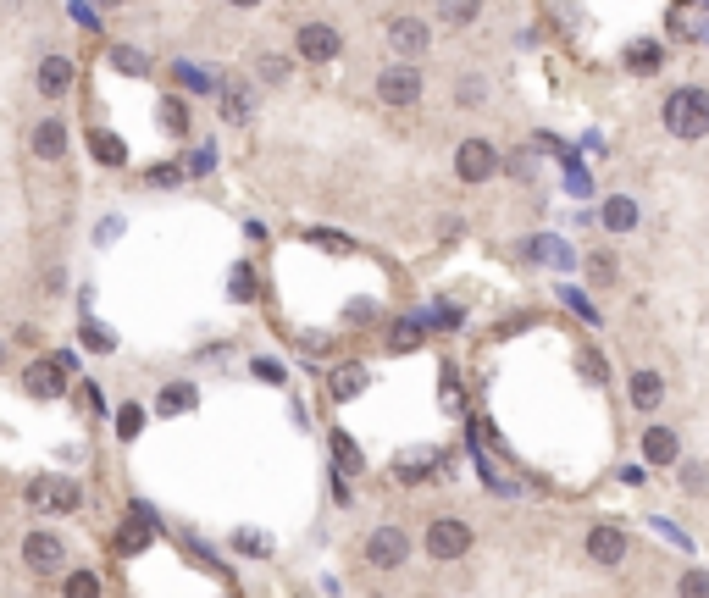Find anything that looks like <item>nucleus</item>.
Masks as SVG:
<instances>
[{"instance_id":"obj_1","label":"nucleus","mask_w":709,"mask_h":598,"mask_svg":"<svg viewBox=\"0 0 709 598\" xmlns=\"http://www.w3.org/2000/svg\"><path fill=\"white\" fill-rule=\"evenodd\" d=\"M665 128H671L676 139H704L709 133V95L704 89H676V95L665 100Z\"/></svg>"},{"instance_id":"obj_2","label":"nucleus","mask_w":709,"mask_h":598,"mask_svg":"<svg viewBox=\"0 0 709 598\" xmlns=\"http://www.w3.org/2000/svg\"><path fill=\"white\" fill-rule=\"evenodd\" d=\"M73 366L78 360L61 349V355H39V360H28V371H23V388L34 399H61L67 394V383H73Z\"/></svg>"},{"instance_id":"obj_3","label":"nucleus","mask_w":709,"mask_h":598,"mask_svg":"<svg viewBox=\"0 0 709 598\" xmlns=\"http://www.w3.org/2000/svg\"><path fill=\"white\" fill-rule=\"evenodd\" d=\"M28 504H34L39 515H73L78 504H84V488H78L73 477H34L28 482Z\"/></svg>"},{"instance_id":"obj_4","label":"nucleus","mask_w":709,"mask_h":598,"mask_svg":"<svg viewBox=\"0 0 709 598\" xmlns=\"http://www.w3.org/2000/svg\"><path fill=\"white\" fill-rule=\"evenodd\" d=\"M377 100H383V106H394V111L416 106V100H421V72H416V61H388V67L377 72Z\"/></svg>"},{"instance_id":"obj_5","label":"nucleus","mask_w":709,"mask_h":598,"mask_svg":"<svg viewBox=\"0 0 709 598\" xmlns=\"http://www.w3.org/2000/svg\"><path fill=\"white\" fill-rule=\"evenodd\" d=\"M388 45H394L399 61H421L427 50H433V28L421 23V17L399 12V17H388Z\"/></svg>"},{"instance_id":"obj_6","label":"nucleus","mask_w":709,"mask_h":598,"mask_svg":"<svg viewBox=\"0 0 709 598\" xmlns=\"http://www.w3.org/2000/svg\"><path fill=\"white\" fill-rule=\"evenodd\" d=\"M493 172H499V144L466 139V144L455 150V178H460V183H488Z\"/></svg>"},{"instance_id":"obj_7","label":"nucleus","mask_w":709,"mask_h":598,"mask_svg":"<svg viewBox=\"0 0 709 598\" xmlns=\"http://www.w3.org/2000/svg\"><path fill=\"white\" fill-rule=\"evenodd\" d=\"M471 527L466 521H455V515H438L433 527H427V554L433 560H460V554H471Z\"/></svg>"},{"instance_id":"obj_8","label":"nucleus","mask_w":709,"mask_h":598,"mask_svg":"<svg viewBox=\"0 0 709 598\" xmlns=\"http://www.w3.org/2000/svg\"><path fill=\"white\" fill-rule=\"evenodd\" d=\"M405 560H410V538L399 527H377L372 538H366V565H372V571H399Z\"/></svg>"},{"instance_id":"obj_9","label":"nucleus","mask_w":709,"mask_h":598,"mask_svg":"<svg viewBox=\"0 0 709 598\" xmlns=\"http://www.w3.org/2000/svg\"><path fill=\"white\" fill-rule=\"evenodd\" d=\"M61 560H67V543H61L56 532H45V527H39V532H28V538H23V565H28L34 576L61 571Z\"/></svg>"},{"instance_id":"obj_10","label":"nucleus","mask_w":709,"mask_h":598,"mask_svg":"<svg viewBox=\"0 0 709 598\" xmlns=\"http://www.w3.org/2000/svg\"><path fill=\"white\" fill-rule=\"evenodd\" d=\"M294 50H300L305 61H338V50H344V34H338L333 23H300V34H294Z\"/></svg>"},{"instance_id":"obj_11","label":"nucleus","mask_w":709,"mask_h":598,"mask_svg":"<svg viewBox=\"0 0 709 598\" xmlns=\"http://www.w3.org/2000/svg\"><path fill=\"white\" fill-rule=\"evenodd\" d=\"M588 560L593 565H621L626 560V532L610 527V521H604V527H593L588 532Z\"/></svg>"},{"instance_id":"obj_12","label":"nucleus","mask_w":709,"mask_h":598,"mask_svg":"<svg viewBox=\"0 0 709 598\" xmlns=\"http://www.w3.org/2000/svg\"><path fill=\"white\" fill-rule=\"evenodd\" d=\"M222 122H250V111H255V95H250V84L244 78H222Z\"/></svg>"},{"instance_id":"obj_13","label":"nucleus","mask_w":709,"mask_h":598,"mask_svg":"<svg viewBox=\"0 0 709 598\" xmlns=\"http://www.w3.org/2000/svg\"><path fill=\"white\" fill-rule=\"evenodd\" d=\"M67 89H73V61H67V56H45V67H39V95L61 100Z\"/></svg>"},{"instance_id":"obj_14","label":"nucleus","mask_w":709,"mask_h":598,"mask_svg":"<svg viewBox=\"0 0 709 598\" xmlns=\"http://www.w3.org/2000/svg\"><path fill=\"white\" fill-rule=\"evenodd\" d=\"M626 394H632V405H637V410H660V399H665V383H660V371L637 366V371H632V388H626Z\"/></svg>"},{"instance_id":"obj_15","label":"nucleus","mask_w":709,"mask_h":598,"mask_svg":"<svg viewBox=\"0 0 709 598\" xmlns=\"http://www.w3.org/2000/svg\"><path fill=\"white\" fill-rule=\"evenodd\" d=\"M34 156L39 161H61V156H67V128H61L56 117H45L34 128Z\"/></svg>"},{"instance_id":"obj_16","label":"nucleus","mask_w":709,"mask_h":598,"mask_svg":"<svg viewBox=\"0 0 709 598\" xmlns=\"http://www.w3.org/2000/svg\"><path fill=\"white\" fill-rule=\"evenodd\" d=\"M604 228L610 233H632L637 228V200L632 194H610V200H604Z\"/></svg>"},{"instance_id":"obj_17","label":"nucleus","mask_w":709,"mask_h":598,"mask_svg":"<svg viewBox=\"0 0 709 598\" xmlns=\"http://www.w3.org/2000/svg\"><path fill=\"white\" fill-rule=\"evenodd\" d=\"M643 460H649V466H671V460H676V432L671 427H649V432H643Z\"/></svg>"},{"instance_id":"obj_18","label":"nucleus","mask_w":709,"mask_h":598,"mask_svg":"<svg viewBox=\"0 0 709 598\" xmlns=\"http://www.w3.org/2000/svg\"><path fill=\"white\" fill-rule=\"evenodd\" d=\"M626 67H632V72H643V78H654V72L665 67V50H660V39H637V45L626 50Z\"/></svg>"},{"instance_id":"obj_19","label":"nucleus","mask_w":709,"mask_h":598,"mask_svg":"<svg viewBox=\"0 0 709 598\" xmlns=\"http://www.w3.org/2000/svg\"><path fill=\"white\" fill-rule=\"evenodd\" d=\"M89 150H95V161H100V167H122V161H128V144H122L117 133H106V128H95V133H89Z\"/></svg>"},{"instance_id":"obj_20","label":"nucleus","mask_w":709,"mask_h":598,"mask_svg":"<svg viewBox=\"0 0 709 598\" xmlns=\"http://www.w3.org/2000/svg\"><path fill=\"white\" fill-rule=\"evenodd\" d=\"M438 17H444L449 28H471L482 17V0H438Z\"/></svg>"},{"instance_id":"obj_21","label":"nucleus","mask_w":709,"mask_h":598,"mask_svg":"<svg viewBox=\"0 0 709 598\" xmlns=\"http://www.w3.org/2000/svg\"><path fill=\"white\" fill-rule=\"evenodd\" d=\"M361 388H366V366H361V360H349V366L333 371V399H355Z\"/></svg>"},{"instance_id":"obj_22","label":"nucleus","mask_w":709,"mask_h":598,"mask_svg":"<svg viewBox=\"0 0 709 598\" xmlns=\"http://www.w3.org/2000/svg\"><path fill=\"white\" fill-rule=\"evenodd\" d=\"M233 549L250 554V560H266V554H272V538H266V532H255V527H239V532H233Z\"/></svg>"},{"instance_id":"obj_23","label":"nucleus","mask_w":709,"mask_h":598,"mask_svg":"<svg viewBox=\"0 0 709 598\" xmlns=\"http://www.w3.org/2000/svg\"><path fill=\"white\" fill-rule=\"evenodd\" d=\"M111 67H117V72H133V78H145V72H150V61H145V50L117 45V50H111Z\"/></svg>"},{"instance_id":"obj_24","label":"nucleus","mask_w":709,"mask_h":598,"mask_svg":"<svg viewBox=\"0 0 709 598\" xmlns=\"http://www.w3.org/2000/svg\"><path fill=\"white\" fill-rule=\"evenodd\" d=\"M433 449H416V455H405V466H394L399 471V482H421V477H427V471H433Z\"/></svg>"},{"instance_id":"obj_25","label":"nucleus","mask_w":709,"mask_h":598,"mask_svg":"<svg viewBox=\"0 0 709 598\" xmlns=\"http://www.w3.org/2000/svg\"><path fill=\"white\" fill-rule=\"evenodd\" d=\"M61 598H100V576L95 571H73L67 587H61Z\"/></svg>"},{"instance_id":"obj_26","label":"nucleus","mask_w":709,"mask_h":598,"mask_svg":"<svg viewBox=\"0 0 709 598\" xmlns=\"http://www.w3.org/2000/svg\"><path fill=\"white\" fill-rule=\"evenodd\" d=\"M139 432H145V410H139V405H122V410H117V438L133 443Z\"/></svg>"},{"instance_id":"obj_27","label":"nucleus","mask_w":709,"mask_h":598,"mask_svg":"<svg viewBox=\"0 0 709 598\" xmlns=\"http://www.w3.org/2000/svg\"><path fill=\"white\" fill-rule=\"evenodd\" d=\"M333 455H338V466H344V471H361V449L349 443V432H333Z\"/></svg>"},{"instance_id":"obj_28","label":"nucleus","mask_w":709,"mask_h":598,"mask_svg":"<svg viewBox=\"0 0 709 598\" xmlns=\"http://www.w3.org/2000/svg\"><path fill=\"white\" fill-rule=\"evenodd\" d=\"M189 405H194L189 383H167V388H161V410H189Z\"/></svg>"},{"instance_id":"obj_29","label":"nucleus","mask_w":709,"mask_h":598,"mask_svg":"<svg viewBox=\"0 0 709 598\" xmlns=\"http://www.w3.org/2000/svg\"><path fill=\"white\" fill-rule=\"evenodd\" d=\"M676 593H682V598H709V571H682Z\"/></svg>"},{"instance_id":"obj_30","label":"nucleus","mask_w":709,"mask_h":598,"mask_svg":"<svg viewBox=\"0 0 709 598\" xmlns=\"http://www.w3.org/2000/svg\"><path fill=\"white\" fill-rule=\"evenodd\" d=\"M261 78H266V84H283V78H289V56L266 50V56H261Z\"/></svg>"},{"instance_id":"obj_31","label":"nucleus","mask_w":709,"mask_h":598,"mask_svg":"<svg viewBox=\"0 0 709 598\" xmlns=\"http://www.w3.org/2000/svg\"><path fill=\"white\" fill-rule=\"evenodd\" d=\"M588 277L599 288H610L615 283V255H588Z\"/></svg>"},{"instance_id":"obj_32","label":"nucleus","mask_w":709,"mask_h":598,"mask_svg":"<svg viewBox=\"0 0 709 598\" xmlns=\"http://www.w3.org/2000/svg\"><path fill=\"white\" fill-rule=\"evenodd\" d=\"M84 344L95 349V355H111V349H117V338H111L100 322H84Z\"/></svg>"},{"instance_id":"obj_33","label":"nucleus","mask_w":709,"mask_h":598,"mask_svg":"<svg viewBox=\"0 0 709 598\" xmlns=\"http://www.w3.org/2000/svg\"><path fill=\"white\" fill-rule=\"evenodd\" d=\"M311 244H322V250H333V255H349L355 244L344 239V233H333V228H311Z\"/></svg>"},{"instance_id":"obj_34","label":"nucleus","mask_w":709,"mask_h":598,"mask_svg":"<svg viewBox=\"0 0 709 598\" xmlns=\"http://www.w3.org/2000/svg\"><path fill=\"white\" fill-rule=\"evenodd\" d=\"M421 344V333H416V322H399L394 327V333H388V349H394V355H399V349H416Z\"/></svg>"},{"instance_id":"obj_35","label":"nucleus","mask_w":709,"mask_h":598,"mask_svg":"<svg viewBox=\"0 0 709 598\" xmlns=\"http://www.w3.org/2000/svg\"><path fill=\"white\" fill-rule=\"evenodd\" d=\"M250 371H255V377H261V383H272V388L283 383V377H289V371H283V360H272V355H261V360H255Z\"/></svg>"},{"instance_id":"obj_36","label":"nucleus","mask_w":709,"mask_h":598,"mask_svg":"<svg viewBox=\"0 0 709 598\" xmlns=\"http://www.w3.org/2000/svg\"><path fill=\"white\" fill-rule=\"evenodd\" d=\"M482 95H488V84H482V78H460V89H455L460 106H482Z\"/></svg>"},{"instance_id":"obj_37","label":"nucleus","mask_w":709,"mask_h":598,"mask_svg":"<svg viewBox=\"0 0 709 598\" xmlns=\"http://www.w3.org/2000/svg\"><path fill=\"white\" fill-rule=\"evenodd\" d=\"M161 122H167L172 133L189 128V111H183V100H161Z\"/></svg>"},{"instance_id":"obj_38","label":"nucleus","mask_w":709,"mask_h":598,"mask_svg":"<svg viewBox=\"0 0 709 598\" xmlns=\"http://www.w3.org/2000/svg\"><path fill=\"white\" fill-rule=\"evenodd\" d=\"M233 299H255V272L250 266H233Z\"/></svg>"},{"instance_id":"obj_39","label":"nucleus","mask_w":709,"mask_h":598,"mask_svg":"<svg viewBox=\"0 0 709 598\" xmlns=\"http://www.w3.org/2000/svg\"><path fill=\"white\" fill-rule=\"evenodd\" d=\"M73 23L95 34V28H100V12H95V6H89V0H73Z\"/></svg>"},{"instance_id":"obj_40","label":"nucleus","mask_w":709,"mask_h":598,"mask_svg":"<svg viewBox=\"0 0 709 598\" xmlns=\"http://www.w3.org/2000/svg\"><path fill=\"white\" fill-rule=\"evenodd\" d=\"M145 178H150V183H178V167H150Z\"/></svg>"},{"instance_id":"obj_41","label":"nucleus","mask_w":709,"mask_h":598,"mask_svg":"<svg viewBox=\"0 0 709 598\" xmlns=\"http://www.w3.org/2000/svg\"><path fill=\"white\" fill-rule=\"evenodd\" d=\"M582 366H588L593 383H604V360H599V355H582Z\"/></svg>"},{"instance_id":"obj_42","label":"nucleus","mask_w":709,"mask_h":598,"mask_svg":"<svg viewBox=\"0 0 709 598\" xmlns=\"http://www.w3.org/2000/svg\"><path fill=\"white\" fill-rule=\"evenodd\" d=\"M228 6H239V12H250V6H261V0H228Z\"/></svg>"},{"instance_id":"obj_43","label":"nucleus","mask_w":709,"mask_h":598,"mask_svg":"<svg viewBox=\"0 0 709 598\" xmlns=\"http://www.w3.org/2000/svg\"><path fill=\"white\" fill-rule=\"evenodd\" d=\"M100 6H122V0H100Z\"/></svg>"}]
</instances>
